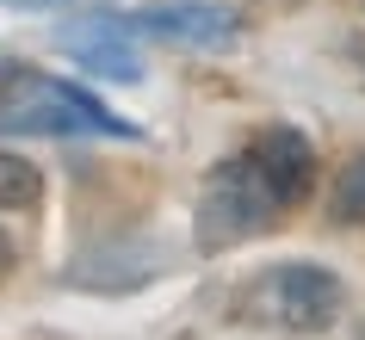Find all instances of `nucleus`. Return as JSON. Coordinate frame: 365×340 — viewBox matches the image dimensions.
Here are the masks:
<instances>
[{
  "instance_id": "nucleus-1",
  "label": "nucleus",
  "mask_w": 365,
  "mask_h": 340,
  "mask_svg": "<svg viewBox=\"0 0 365 340\" xmlns=\"http://www.w3.org/2000/svg\"><path fill=\"white\" fill-rule=\"evenodd\" d=\"M309 186H316V149L297 124H267L254 130L235 155H223L211 173H205V192H198V247L205 254H223L235 242H254L267 235L272 217L291 205H304Z\"/></svg>"
},
{
  "instance_id": "nucleus-2",
  "label": "nucleus",
  "mask_w": 365,
  "mask_h": 340,
  "mask_svg": "<svg viewBox=\"0 0 365 340\" xmlns=\"http://www.w3.org/2000/svg\"><path fill=\"white\" fill-rule=\"evenodd\" d=\"M0 136H136V124L75 81L0 62Z\"/></svg>"
},
{
  "instance_id": "nucleus-3",
  "label": "nucleus",
  "mask_w": 365,
  "mask_h": 340,
  "mask_svg": "<svg viewBox=\"0 0 365 340\" xmlns=\"http://www.w3.org/2000/svg\"><path fill=\"white\" fill-rule=\"evenodd\" d=\"M254 321L267 328H291V334H322L334 309H341V279L328 266H309V260H285V266H267L260 279L248 284L242 297Z\"/></svg>"
},
{
  "instance_id": "nucleus-4",
  "label": "nucleus",
  "mask_w": 365,
  "mask_h": 340,
  "mask_svg": "<svg viewBox=\"0 0 365 340\" xmlns=\"http://www.w3.org/2000/svg\"><path fill=\"white\" fill-rule=\"evenodd\" d=\"M136 38H161V43H186V50H223L235 43V13L217 0H161V6H136L124 13Z\"/></svg>"
},
{
  "instance_id": "nucleus-5",
  "label": "nucleus",
  "mask_w": 365,
  "mask_h": 340,
  "mask_svg": "<svg viewBox=\"0 0 365 340\" xmlns=\"http://www.w3.org/2000/svg\"><path fill=\"white\" fill-rule=\"evenodd\" d=\"M56 50L75 56V68L99 81H143V50H136V31L124 19H81L56 31Z\"/></svg>"
},
{
  "instance_id": "nucleus-6",
  "label": "nucleus",
  "mask_w": 365,
  "mask_h": 340,
  "mask_svg": "<svg viewBox=\"0 0 365 340\" xmlns=\"http://www.w3.org/2000/svg\"><path fill=\"white\" fill-rule=\"evenodd\" d=\"M43 198V180L25 155H6L0 149V210H31Z\"/></svg>"
},
{
  "instance_id": "nucleus-7",
  "label": "nucleus",
  "mask_w": 365,
  "mask_h": 340,
  "mask_svg": "<svg viewBox=\"0 0 365 340\" xmlns=\"http://www.w3.org/2000/svg\"><path fill=\"white\" fill-rule=\"evenodd\" d=\"M334 223H365V155H353L334 180Z\"/></svg>"
},
{
  "instance_id": "nucleus-8",
  "label": "nucleus",
  "mask_w": 365,
  "mask_h": 340,
  "mask_svg": "<svg viewBox=\"0 0 365 340\" xmlns=\"http://www.w3.org/2000/svg\"><path fill=\"white\" fill-rule=\"evenodd\" d=\"M0 6H25V13H43V6H68V0H0Z\"/></svg>"
},
{
  "instance_id": "nucleus-9",
  "label": "nucleus",
  "mask_w": 365,
  "mask_h": 340,
  "mask_svg": "<svg viewBox=\"0 0 365 340\" xmlns=\"http://www.w3.org/2000/svg\"><path fill=\"white\" fill-rule=\"evenodd\" d=\"M0 266H13V242L6 235H0Z\"/></svg>"
}]
</instances>
